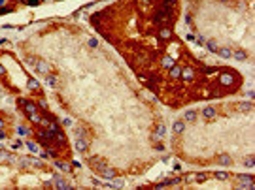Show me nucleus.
<instances>
[{
  "label": "nucleus",
  "instance_id": "423d86ee",
  "mask_svg": "<svg viewBox=\"0 0 255 190\" xmlns=\"http://www.w3.org/2000/svg\"><path fill=\"white\" fill-rule=\"evenodd\" d=\"M157 36H159L161 40H170L172 38V30L168 27H161L159 30H157Z\"/></svg>",
  "mask_w": 255,
  "mask_h": 190
},
{
  "label": "nucleus",
  "instance_id": "473e14b6",
  "mask_svg": "<svg viewBox=\"0 0 255 190\" xmlns=\"http://www.w3.org/2000/svg\"><path fill=\"white\" fill-rule=\"evenodd\" d=\"M27 147H28V149H30L32 152H36V151H38V145H36L34 141H28V143H27Z\"/></svg>",
  "mask_w": 255,
  "mask_h": 190
},
{
  "label": "nucleus",
  "instance_id": "58836bf2",
  "mask_svg": "<svg viewBox=\"0 0 255 190\" xmlns=\"http://www.w3.org/2000/svg\"><path fill=\"white\" fill-rule=\"evenodd\" d=\"M21 145H23L21 141H13V149H19V147H21Z\"/></svg>",
  "mask_w": 255,
  "mask_h": 190
},
{
  "label": "nucleus",
  "instance_id": "b1692460",
  "mask_svg": "<svg viewBox=\"0 0 255 190\" xmlns=\"http://www.w3.org/2000/svg\"><path fill=\"white\" fill-rule=\"evenodd\" d=\"M206 47H208V51H213V53H217V42H216V40H210V42H206Z\"/></svg>",
  "mask_w": 255,
  "mask_h": 190
},
{
  "label": "nucleus",
  "instance_id": "4be33fe9",
  "mask_svg": "<svg viewBox=\"0 0 255 190\" xmlns=\"http://www.w3.org/2000/svg\"><path fill=\"white\" fill-rule=\"evenodd\" d=\"M45 128H47V132H51V134H57V132H60L57 122H47V126H45Z\"/></svg>",
  "mask_w": 255,
  "mask_h": 190
},
{
  "label": "nucleus",
  "instance_id": "bb28decb",
  "mask_svg": "<svg viewBox=\"0 0 255 190\" xmlns=\"http://www.w3.org/2000/svg\"><path fill=\"white\" fill-rule=\"evenodd\" d=\"M213 175H216V179H221V181H227V179H229V173L227 171H216Z\"/></svg>",
  "mask_w": 255,
  "mask_h": 190
},
{
  "label": "nucleus",
  "instance_id": "37998d69",
  "mask_svg": "<svg viewBox=\"0 0 255 190\" xmlns=\"http://www.w3.org/2000/svg\"><path fill=\"white\" fill-rule=\"evenodd\" d=\"M4 4H6V0H0V8H2V6H4Z\"/></svg>",
  "mask_w": 255,
  "mask_h": 190
},
{
  "label": "nucleus",
  "instance_id": "ddd939ff",
  "mask_svg": "<svg viewBox=\"0 0 255 190\" xmlns=\"http://www.w3.org/2000/svg\"><path fill=\"white\" fill-rule=\"evenodd\" d=\"M181 75H183L187 81H193V79H195V72H193L191 68H181Z\"/></svg>",
  "mask_w": 255,
  "mask_h": 190
},
{
  "label": "nucleus",
  "instance_id": "0eeeda50",
  "mask_svg": "<svg viewBox=\"0 0 255 190\" xmlns=\"http://www.w3.org/2000/svg\"><path fill=\"white\" fill-rule=\"evenodd\" d=\"M76 149H78L79 152H87V149H89L87 139H81V137H78V139H76Z\"/></svg>",
  "mask_w": 255,
  "mask_h": 190
},
{
  "label": "nucleus",
  "instance_id": "20e7f679",
  "mask_svg": "<svg viewBox=\"0 0 255 190\" xmlns=\"http://www.w3.org/2000/svg\"><path fill=\"white\" fill-rule=\"evenodd\" d=\"M23 104V109L27 115H32V113H38V105L34 104V102H28V100H19Z\"/></svg>",
  "mask_w": 255,
  "mask_h": 190
},
{
  "label": "nucleus",
  "instance_id": "4468645a",
  "mask_svg": "<svg viewBox=\"0 0 255 190\" xmlns=\"http://www.w3.org/2000/svg\"><path fill=\"white\" fill-rule=\"evenodd\" d=\"M110 184H111V186H115V188H121V186H125V181H123V179H121V177H117V175H114V177H111L110 179Z\"/></svg>",
  "mask_w": 255,
  "mask_h": 190
},
{
  "label": "nucleus",
  "instance_id": "f8f14e48",
  "mask_svg": "<svg viewBox=\"0 0 255 190\" xmlns=\"http://www.w3.org/2000/svg\"><path fill=\"white\" fill-rule=\"evenodd\" d=\"M168 75H170V77L172 79H178V77H181V68H180V66H172V68H170V74H168Z\"/></svg>",
  "mask_w": 255,
  "mask_h": 190
},
{
  "label": "nucleus",
  "instance_id": "f704fd0d",
  "mask_svg": "<svg viewBox=\"0 0 255 190\" xmlns=\"http://www.w3.org/2000/svg\"><path fill=\"white\" fill-rule=\"evenodd\" d=\"M195 40H197V43H200V45H202V43H206V40H204V36H197Z\"/></svg>",
  "mask_w": 255,
  "mask_h": 190
},
{
  "label": "nucleus",
  "instance_id": "2f4dec72",
  "mask_svg": "<svg viewBox=\"0 0 255 190\" xmlns=\"http://www.w3.org/2000/svg\"><path fill=\"white\" fill-rule=\"evenodd\" d=\"M183 179H185L187 183H195V173H185V175H183Z\"/></svg>",
  "mask_w": 255,
  "mask_h": 190
},
{
  "label": "nucleus",
  "instance_id": "a211bd4d",
  "mask_svg": "<svg viewBox=\"0 0 255 190\" xmlns=\"http://www.w3.org/2000/svg\"><path fill=\"white\" fill-rule=\"evenodd\" d=\"M197 111H185V115H183V119L185 121H189V122H195L197 121Z\"/></svg>",
  "mask_w": 255,
  "mask_h": 190
},
{
  "label": "nucleus",
  "instance_id": "cd10ccee",
  "mask_svg": "<svg viewBox=\"0 0 255 190\" xmlns=\"http://www.w3.org/2000/svg\"><path fill=\"white\" fill-rule=\"evenodd\" d=\"M55 186H57V188H70L68 183H66L64 179H59V177H57V184H55Z\"/></svg>",
  "mask_w": 255,
  "mask_h": 190
},
{
  "label": "nucleus",
  "instance_id": "e433bc0d",
  "mask_svg": "<svg viewBox=\"0 0 255 190\" xmlns=\"http://www.w3.org/2000/svg\"><path fill=\"white\" fill-rule=\"evenodd\" d=\"M93 184H95V186H102V184H104V183H100L98 179H93Z\"/></svg>",
  "mask_w": 255,
  "mask_h": 190
},
{
  "label": "nucleus",
  "instance_id": "7ed1b4c3",
  "mask_svg": "<svg viewBox=\"0 0 255 190\" xmlns=\"http://www.w3.org/2000/svg\"><path fill=\"white\" fill-rule=\"evenodd\" d=\"M89 164H91V168H95L96 171H100L102 168H106L108 164H106L104 158H100V156H93V158H89Z\"/></svg>",
  "mask_w": 255,
  "mask_h": 190
},
{
  "label": "nucleus",
  "instance_id": "5701e85b",
  "mask_svg": "<svg viewBox=\"0 0 255 190\" xmlns=\"http://www.w3.org/2000/svg\"><path fill=\"white\" fill-rule=\"evenodd\" d=\"M219 81H221L223 85H229V83L232 81V77H231V75H229L227 72H225V74H221V75H219Z\"/></svg>",
  "mask_w": 255,
  "mask_h": 190
},
{
  "label": "nucleus",
  "instance_id": "412c9836",
  "mask_svg": "<svg viewBox=\"0 0 255 190\" xmlns=\"http://www.w3.org/2000/svg\"><path fill=\"white\" fill-rule=\"evenodd\" d=\"M161 64H162V68H172V66H174L176 62H174V59H170V56H165Z\"/></svg>",
  "mask_w": 255,
  "mask_h": 190
},
{
  "label": "nucleus",
  "instance_id": "4c0bfd02",
  "mask_svg": "<svg viewBox=\"0 0 255 190\" xmlns=\"http://www.w3.org/2000/svg\"><path fill=\"white\" fill-rule=\"evenodd\" d=\"M155 151H165V147H162L161 143H157V145H155Z\"/></svg>",
  "mask_w": 255,
  "mask_h": 190
},
{
  "label": "nucleus",
  "instance_id": "393cba45",
  "mask_svg": "<svg viewBox=\"0 0 255 190\" xmlns=\"http://www.w3.org/2000/svg\"><path fill=\"white\" fill-rule=\"evenodd\" d=\"M208 177H210V173H195V181H198V183H204Z\"/></svg>",
  "mask_w": 255,
  "mask_h": 190
},
{
  "label": "nucleus",
  "instance_id": "c03bdc74",
  "mask_svg": "<svg viewBox=\"0 0 255 190\" xmlns=\"http://www.w3.org/2000/svg\"><path fill=\"white\" fill-rule=\"evenodd\" d=\"M2 124H4V122H2V121H0V126H2Z\"/></svg>",
  "mask_w": 255,
  "mask_h": 190
},
{
  "label": "nucleus",
  "instance_id": "f257e3e1",
  "mask_svg": "<svg viewBox=\"0 0 255 190\" xmlns=\"http://www.w3.org/2000/svg\"><path fill=\"white\" fill-rule=\"evenodd\" d=\"M168 19H170V12L168 9H161V12H157L153 15V23L155 25H165V23H168Z\"/></svg>",
  "mask_w": 255,
  "mask_h": 190
},
{
  "label": "nucleus",
  "instance_id": "6ab92c4d",
  "mask_svg": "<svg viewBox=\"0 0 255 190\" xmlns=\"http://www.w3.org/2000/svg\"><path fill=\"white\" fill-rule=\"evenodd\" d=\"M202 115L206 117V119H212L213 115H216V109H213L212 105H208V107H204V111H202Z\"/></svg>",
  "mask_w": 255,
  "mask_h": 190
},
{
  "label": "nucleus",
  "instance_id": "aec40b11",
  "mask_svg": "<svg viewBox=\"0 0 255 190\" xmlns=\"http://www.w3.org/2000/svg\"><path fill=\"white\" fill-rule=\"evenodd\" d=\"M162 9H168V12H170V9H176V0H165V2H162Z\"/></svg>",
  "mask_w": 255,
  "mask_h": 190
},
{
  "label": "nucleus",
  "instance_id": "9b49d317",
  "mask_svg": "<svg viewBox=\"0 0 255 190\" xmlns=\"http://www.w3.org/2000/svg\"><path fill=\"white\" fill-rule=\"evenodd\" d=\"M217 162L221 164V166H231V164H232V158L229 156V155H219V156H217Z\"/></svg>",
  "mask_w": 255,
  "mask_h": 190
},
{
  "label": "nucleus",
  "instance_id": "7c9ffc66",
  "mask_svg": "<svg viewBox=\"0 0 255 190\" xmlns=\"http://www.w3.org/2000/svg\"><path fill=\"white\" fill-rule=\"evenodd\" d=\"M57 168L63 169V171H70V166H68V164H64V162H57Z\"/></svg>",
  "mask_w": 255,
  "mask_h": 190
},
{
  "label": "nucleus",
  "instance_id": "a19ab883",
  "mask_svg": "<svg viewBox=\"0 0 255 190\" xmlns=\"http://www.w3.org/2000/svg\"><path fill=\"white\" fill-rule=\"evenodd\" d=\"M4 137H6V132H2V130H0V139H4Z\"/></svg>",
  "mask_w": 255,
  "mask_h": 190
},
{
  "label": "nucleus",
  "instance_id": "c756f323",
  "mask_svg": "<svg viewBox=\"0 0 255 190\" xmlns=\"http://www.w3.org/2000/svg\"><path fill=\"white\" fill-rule=\"evenodd\" d=\"M232 56L236 60H246V53H244V51H236V53H232Z\"/></svg>",
  "mask_w": 255,
  "mask_h": 190
},
{
  "label": "nucleus",
  "instance_id": "6e6552de",
  "mask_svg": "<svg viewBox=\"0 0 255 190\" xmlns=\"http://www.w3.org/2000/svg\"><path fill=\"white\" fill-rule=\"evenodd\" d=\"M98 173H100V175L104 177V179H111V177L115 175V169H114V168H110V166H106V168H102Z\"/></svg>",
  "mask_w": 255,
  "mask_h": 190
},
{
  "label": "nucleus",
  "instance_id": "f3484780",
  "mask_svg": "<svg viewBox=\"0 0 255 190\" xmlns=\"http://www.w3.org/2000/svg\"><path fill=\"white\" fill-rule=\"evenodd\" d=\"M217 53L223 56V59H231L232 56V51L229 49V47H221V49H217Z\"/></svg>",
  "mask_w": 255,
  "mask_h": 190
},
{
  "label": "nucleus",
  "instance_id": "9d476101",
  "mask_svg": "<svg viewBox=\"0 0 255 190\" xmlns=\"http://www.w3.org/2000/svg\"><path fill=\"white\" fill-rule=\"evenodd\" d=\"M172 130H174V134H183V130H185V122H183V121H176L174 126H172Z\"/></svg>",
  "mask_w": 255,
  "mask_h": 190
},
{
  "label": "nucleus",
  "instance_id": "ea45409f",
  "mask_svg": "<svg viewBox=\"0 0 255 190\" xmlns=\"http://www.w3.org/2000/svg\"><path fill=\"white\" fill-rule=\"evenodd\" d=\"M4 74H6V70H4V66L0 64V75H4Z\"/></svg>",
  "mask_w": 255,
  "mask_h": 190
},
{
  "label": "nucleus",
  "instance_id": "2eb2a0df",
  "mask_svg": "<svg viewBox=\"0 0 255 190\" xmlns=\"http://www.w3.org/2000/svg\"><path fill=\"white\" fill-rule=\"evenodd\" d=\"M28 89H30V90H34V92H40V90H42V87H40V83H38L36 79L30 77V79H28Z\"/></svg>",
  "mask_w": 255,
  "mask_h": 190
},
{
  "label": "nucleus",
  "instance_id": "79ce46f5",
  "mask_svg": "<svg viewBox=\"0 0 255 190\" xmlns=\"http://www.w3.org/2000/svg\"><path fill=\"white\" fill-rule=\"evenodd\" d=\"M28 4H38V0H27Z\"/></svg>",
  "mask_w": 255,
  "mask_h": 190
},
{
  "label": "nucleus",
  "instance_id": "c85d7f7f",
  "mask_svg": "<svg viewBox=\"0 0 255 190\" xmlns=\"http://www.w3.org/2000/svg\"><path fill=\"white\" fill-rule=\"evenodd\" d=\"M244 164H246V168H253V166H255L253 156H246V158H244Z\"/></svg>",
  "mask_w": 255,
  "mask_h": 190
},
{
  "label": "nucleus",
  "instance_id": "39448f33",
  "mask_svg": "<svg viewBox=\"0 0 255 190\" xmlns=\"http://www.w3.org/2000/svg\"><path fill=\"white\" fill-rule=\"evenodd\" d=\"M34 70H36L38 74H47V72H49V64L45 62V60L36 59V62H34Z\"/></svg>",
  "mask_w": 255,
  "mask_h": 190
},
{
  "label": "nucleus",
  "instance_id": "c9c22d12",
  "mask_svg": "<svg viewBox=\"0 0 255 190\" xmlns=\"http://www.w3.org/2000/svg\"><path fill=\"white\" fill-rule=\"evenodd\" d=\"M204 72H206V74H216L217 68H204Z\"/></svg>",
  "mask_w": 255,
  "mask_h": 190
},
{
  "label": "nucleus",
  "instance_id": "a878e982",
  "mask_svg": "<svg viewBox=\"0 0 255 190\" xmlns=\"http://www.w3.org/2000/svg\"><path fill=\"white\" fill-rule=\"evenodd\" d=\"M45 79H47V85H51V87H55V85H57V77H55V75L45 74Z\"/></svg>",
  "mask_w": 255,
  "mask_h": 190
},
{
  "label": "nucleus",
  "instance_id": "1a4fd4ad",
  "mask_svg": "<svg viewBox=\"0 0 255 190\" xmlns=\"http://www.w3.org/2000/svg\"><path fill=\"white\" fill-rule=\"evenodd\" d=\"M76 134H78V137H81V139H87V137H89V130L85 126L78 124V126H76Z\"/></svg>",
  "mask_w": 255,
  "mask_h": 190
},
{
  "label": "nucleus",
  "instance_id": "dca6fc26",
  "mask_svg": "<svg viewBox=\"0 0 255 190\" xmlns=\"http://www.w3.org/2000/svg\"><path fill=\"white\" fill-rule=\"evenodd\" d=\"M253 109V104H251V102H242V104H238V111H244V113H246V111H251Z\"/></svg>",
  "mask_w": 255,
  "mask_h": 190
},
{
  "label": "nucleus",
  "instance_id": "72a5a7b5",
  "mask_svg": "<svg viewBox=\"0 0 255 190\" xmlns=\"http://www.w3.org/2000/svg\"><path fill=\"white\" fill-rule=\"evenodd\" d=\"M96 45H98V40H96V38H91V40H89V47H96Z\"/></svg>",
  "mask_w": 255,
  "mask_h": 190
},
{
  "label": "nucleus",
  "instance_id": "f03ea898",
  "mask_svg": "<svg viewBox=\"0 0 255 190\" xmlns=\"http://www.w3.org/2000/svg\"><path fill=\"white\" fill-rule=\"evenodd\" d=\"M165 134H166V126L162 124V122H159V124L155 126V130H153V134H151V141H159Z\"/></svg>",
  "mask_w": 255,
  "mask_h": 190
}]
</instances>
